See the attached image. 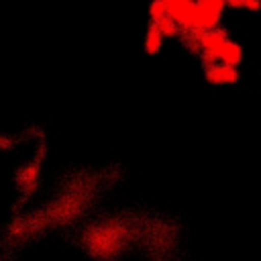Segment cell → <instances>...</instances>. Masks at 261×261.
Listing matches in <instances>:
<instances>
[{
    "label": "cell",
    "mask_w": 261,
    "mask_h": 261,
    "mask_svg": "<svg viewBox=\"0 0 261 261\" xmlns=\"http://www.w3.org/2000/svg\"><path fill=\"white\" fill-rule=\"evenodd\" d=\"M224 0H194V31H210L220 20V14L224 10Z\"/></svg>",
    "instance_id": "obj_1"
},
{
    "label": "cell",
    "mask_w": 261,
    "mask_h": 261,
    "mask_svg": "<svg viewBox=\"0 0 261 261\" xmlns=\"http://www.w3.org/2000/svg\"><path fill=\"white\" fill-rule=\"evenodd\" d=\"M165 14L175 20L184 31H194V0H163Z\"/></svg>",
    "instance_id": "obj_2"
},
{
    "label": "cell",
    "mask_w": 261,
    "mask_h": 261,
    "mask_svg": "<svg viewBox=\"0 0 261 261\" xmlns=\"http://www.w3.org/2000/svg\"><path fill=\"white\" fill-rule=\"evenodd\" d=\"M206 77L212 84L226 86V84H234L239 80V69L234 65H228V63H212L206 69Z\"/></svg>",
    "instance_id": "obj_3"
},
{
    "label": "cell",
    "mask_w": 261,
    "mask_h": 261,
    "mask_svg": "<svg viewBox=\"0 0 261 261\" xmlns=\"http://www.w3.org/2000/svg\"><path fill=\"white\" fill-rule=\"evenodd\" d=\"M243 59V49L230 41V39H224V43L216 49L214 53V63H228V65H239Z\"/></svg>",
    "instance_id": "obj_4"
},
{
    "label": "cell",
    "mask_w": 261,
    "mask_h": 261,
    "mask_svg": "<svg viewBox=\"0 0 261 261\" xmlns=\"http://www.w3.org/2000/svg\"><path fill=\"white\" fill-rule=\"evenodd\" d=\"M161 45H163V35L159 33V29L151 22V27L147 29V35H145V49H147V53H157L159 49H161Z\"/></svg>",
    "instance_id": "obj_5"
},
{
    "label": "cell",
    "mask_w": 261,
    "mask_h": 261,
    "mask_svg": "<svg viewBox=\"0 0 261 261\" xmlns=\"http://www.w3.org/2000/svg\"><path fill=\"white\" fill-rule=\"evenodd\" d=\"M157 29H159V33L163 35V37H175L177 33H179V27L175 24V20L171 18V16H161V18H157L155 22H153Z\"/></svg>",
    "instance_id": "obj_6"
},
{
    "label": "cell",
    "mask_w": 261,
    "mask_h": 261,
    "mask_svg": "<svg viewBox=\"0 0 261 261\" xmlns=\"http://www.w3.org/2000/svg\"><path fill=\"white\" fill-rule=\"evenodd\" d=\"M230 8H245V10H259L261 0H224Z\"/></svg>",
    "instance_id": "obj_7"
},
{
    "label": "cell",
    "mask_w": 261,
    "mask_h": 261,
    "mask_svg": "<svg viewBox=\"0 0 261 261\" xmlns=\"http://www.w3.org/2000/svg\"><path fill=\"white\" fill-rule=\"evenodd\" d=\"M149 16H151L153 22H155L157 18L165 16V2H163V0H153L151 6H149Z\"/></svg>",
    "instance_id": "obj_8"
}]
</instances>
